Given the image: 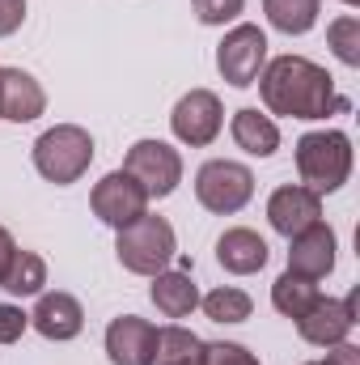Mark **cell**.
<instances>
[{"mask_svg": "<svg viewBox=\"0 0 360 365\" xmlns=\"http://www.w3.org/2000/svg\"><path fill=\"white\" fill-rule=\"evenodd\" d=\"M259 93H263L268 115H284V119H327V115L352 106L335 90V77L305 56L268 60L259 73Z\"/></svg>", "mask_w": 360, "mask_h": 365, "instance_id": "cell-1", "label": "cell"}, {"mask_svg": "<svg viewBox=\"0 0 360 365\" xmlns=\"http://www.w3.org/2000/svg\"><path fill=\"white\" fill-rule=\"evenodd\" d=\"M297 175L301 187L331 195L339 191L352 175V140L339 128H322V132H305L297 140Z\"/></svg>", "mask_w": 360, "mask_h": 365, "instance_id": "cell-2", "label": "cell"}, {"mask_svg": "<svg viewBox=\"0 0 360 365\" xmlns=\"http://www.w3.org/2000/svg\"><path fill=\"white\" fill-rule=\"evenodd\" d=\"M115 255L127 272L136 276H157L170 268V259L179 255V238H174V225L166 217H153L144 212L140 221L115 230Z\"/></svg>", "mask_w": 360, "mask_h": 365, "instance_id": "cell-3", "label": "cell"}, {"mask_svg": "<svg viewBox=\"0 0 360 365\" xmlns=\"http://www.w3.org/2000/svg\"><path fill=\"white\" fill-rule=\"evenodd\" d=\"M93 162V136L81 123H55L34 140V170L55 187L77 182Z\"/></svg>", "mask_w": 360, "mask_h": 365, "instance_id": "cell-4", "label": "cell"}, {"mask_svg": "<svg viewBox=\"0 0 360 365\" xmlns=\"http://www.w3.org/2000/svg\"><path fill=\"white\" fill-rule=\"evenodd\" d=\"M255 195V175L250 166L242 162H229V158H212L195 170V200L216 212V217H233L250 204Z\"/></svg>", "mask_w": 360, "mask_h": 365, "instance_id": "cell-5", "label": "cell"}, {"mask_svg": "<svg viewBox=\"0 0 360 365\" xmlns=\"http://www.w3.org/2000/svg\"><path fill=\"white\" fill-rule=\"evenodd\" d=\"M123 170L144 187L149 200H166L182 182V158L166 140H136L127 149V158H123Z\"/></svg>", "mask_w": 360, "mask_h": 365, "instance_id": "cell-6", "label": "cell"}, {"mask_svg": "<svg viewBox=\"0 0 360 365\" xmlns=\"http://www.w3.org/2000/svg\"><path fill=\"white\" fill-rule=\"evenodd\" d=\"M263 64H268V34L259 26H250V21H238L216 47V73L238 90L255 86Z\"/></svg>", "mask_w": 360, "mask_h": 365, "instance_id": "cell-7", "label": "cell"}, {"mask_svg": "<svg viewBox=\"0 0 360 365\" xmlns=\"http://www.w3.org/2000/svg\"><path fill=\"white\" fill-rule=\"evenodd\" d=\"M225 128V106L212 90H191L182 93L170 110V132L191 149H208Z\"/></svg>", "mask_w": 360, "mask_h": 365, "instance_id": "cell-8", "label": "cell"}, {"mask_svg": "<svg viewBox=\"0 0 360 365\" xmlns=\"http://www.w3.org/2000/svg\"><path fill=\"white\" fill-rule=\"evenodd\" d=\"M90 208L102 225L123 230V225H132V221H140L149 212V195L127 170H110L102 182H93Z\"/></svg>", "mask_w": 360, "mask_h": 365, "instance_id": "cell-9", "label": "cell"}, {"mask_svg": "<svg viewBox=\"0 0 360 365\" xmlns=\"http://www.w3.org/2000/svg\"><path fill=\"white\" fill-rule=\"evenodd\" d=\"M356 327V293L348 297H318L301 319H297V331L305 344L314 349H335L352 336Z\"/></svg>", "mask_w": 360, "mask_h": 365, "instance_id": "cell-10", "label": "cell"}, {"mask_svg": "<svg viewBox=\"0 0 360 365\" xmlns=\"http://www.w3.org/2000/svg\"><path fill=\"white\" fill-rule=\"evenodd\" d=\"M268 221L275 234L284 238H297L301 230H309L314 221H322V195L301 187V182H284L275 187L268 200Z\"/></svg>", "mask_w": 360, "mask_h": 365, "instance_id": "cell-11", "label": "cell"}, {"mask_svg": "<svg viewBox=\"0 0 360 365\" xmlns=\"http://www.w3.org/2000/svg\"><path fill=\"white\" fill-rule=\"evenodd\" d=\"M106 357L110 365H153L157 357V327L140 314H119L106 327Z\"/></svg>", "mask_w": 360, "mask_h": 365, "instance_id": "cell-12", "label": "cell"}, {"mask_svg": "<svg viewBox=\"0 0 360 365\" xmlns=\"http://www.w3.org/2000/svg\"><path fill=\"white\" fill-rule=\"evenodd\" d=\"M30 327H34L43 340L64 344V340H77V336H81L85 310H81V302H77L73 293L51 289V293H38V302H34V310H30Z\"/></svg>", "mask_w": 360, "mask_h": 365, "instance_id": "cell-13", "label": "cell"}, {"mask_svg": "<svg viewBox=\"0 0 360 365\" xmlns=\"http://www.w3.org/2000/svg\"><path fill=\"white\" fill-rule=\"evenodd\" d=\"M335 230L327 221H314L309 230H301L297 238H288V272L322 280L335 272Z\"/></svg>", "mask_w": 360, "mask_h": 365, "instance_id": "cell-14", "label": "cell"}, {"mask_svg": "<svg viewBox=\"0 0 360 365\" xmlns=\"http://www.w3.org/2000/svg\"><path fill=\"white\" fill-rule=\"evenodd\" d=\"M43 110H47V93L26 68H0V119L34 123Z\"/></svg>", "mask_w": 360, "mask_h": 365, "instance_id": "cell-15", "label": "cell"}, {"mask_svg": "<svg viewBox=\"0 0 360 365\" xmlns=\"http://www.w3.org/2000/svg\"><path fill=\"white\" fill-rule=\"evenodd\" d=\"M216 264L233 276H255L268 268V242L255 230L233 225V230H225L216 238Z\"/></svg>", "mask_w": 360, "mask_h": 365, "instance_id": "cell-16", "label": "cell"}, {"mask_svg": "<svg viewBox=\"0 0 360 365\" xmlns=\"http://www.w3.org/2000/svg\"><path fill=\"white\" fill-rule=\"evenodd\" d=\"M229 136H233V145H238L242 153H250V158H271V153L280 149V128H275V119L263 115L259 106H242V110L229 119Z\"/></svg>", "mask_w": 360, "mask_h": 365, "instance_id": "cell-17", "label": "cell"}, {"mask_svg": "<svg viewBox=\"0 0 360 365\" xmlns=\"http://www.w3.org/2000/svg\"><path fill=\"white\" fill-rule=\"evenodd\" d=\"M149 297L153 306L166 314V319H186L195 306H199V284L191 280V272H157L149 284Z\"/></svg>", "mask_w": 360, "mask_h": 365, "instance_id": "cell-18", "label": "cell"}, {"mask_svg": "<svg viewBox=\"0 0 360 365\" xmlns=\"http://www.w3.org/2000/svg\"><path fill=\"white\" fill-rule=\"evenodd\" d=\"M322 293H318V280H309V276H297V272H284L275 284H271V306L284 314V319H301L314 302H318Z\"/></svg>", "mask_w": 360, "mask_h": 365, "instance_id": "cell-19", "label": "cell"}, {"mask_svg": "<svg viewBox=\"0 0 360 365\" xmlns=\"http://www.w3.org/2000/svg\"><path fill=\"white\" fill-rule=\"evenodd\" d=\"M263 13L280 34H309L318 26V13H322V0H263Z\"/></svg>", "mask_w": 360, "mask_h": 365, "instance_id": "cell-20", "label": "cell"}, {"mask_svg": "<svg viewBox=\"0 0 360 365\" xmlns=\"http://www.w3.org/2000/svg\"><path fill=\"white\" fill-rule=\"evenodd\" d=\"M43 284H47V264H43L38 251H17L4 280H0V289L13 293V297H38Z\"/></svg>", "mask_w": 360, "mask_h": 365, "instance_id": "cell-21", "label": "cell"}, {"mask_svg": "<svg viewBox=\"0 0 360 365\" xmlns=\"http://www.w3.org/2000/svg\"><path fill=\"white\" fill-rule=\"evenodd\" d=\"M199 306H203V314H208L212 323H246L250 310H255L250 293L238 289V284H221V289H212L208 297H199Z\"/></svg>", "mask_w": 360, "mask_h": 365, "instance_id": "cell-22", "label": "cell"}, {"mask_svg": "<svg viewBox=\"0 0 360 365\" xmlns=\"http://www.w3.org/2000/svg\"><path fill=\"white\" fill-rule=\"evenodd\" d=\"M327 43H331V51H335V60H339V64L356 68V64H360V17H356V13L335 17V21L327 26Z\"/></svg>", "mask_w": 360, "mask_h": 365, "instance_id": "cell-23", "label": "cell"}, {"mask_svg": "<svg viewBox=\"0 0 360 365\" xmlns=\"http://www.w3.org/2000/svg\"><path fill=\"white\" fill-rule=\"evenodd\" d=\"M199 365H259V357L246 344L212 340V344H199Z\"/></svg>", "mask_w": 360, "mask_h": 365, "instance_id": "cell-24", "label": "cell"}, {"mask_svg": "<svg viewBox=\"0 0 360 365\" xmlns=\"http://www.w3.org/2000/svg\"><path fill=\"white\" fill-rule=\"evenodd\" d=\"M199 26H225V21H238L246 0H191Z\"/></svg>", "mask_w": 360, "mask_h": 365, "instance_id": "cell-25", "label": "cell"}, {"mask_svg": "<svg viewBox=\"0 0 360 365\" xmlns=\"http://www.w3.org/2000/svg\"><path fill=\"white\" fill-rule=\"evenodd\" d=\"M30 327V314L13 302H0V344H17Z\"/></svg>", "mask_w": 360, "mask_h": 365, "instance_id": "cell-26", "label": "cell"}, {"mask_svg": "<svg viewBox=\"0 0 360 365\" xmlns=\"http://www.w3.org/2000/svg\"><path fill=\"white\" fill-rule=\"evenodd\" d=\"M21 21H26V0H0V38L21 30Z\"/></svg>", "mask_w": 360, "mask_h": 365, "instance_id": "cell-27", "label": "cell"}, {"mask_svg": "<svg viewBox=\"0 0 360 365\" xmlns=\"http://www.w3.org/2000/svg\"><path fill=\"white\" fill-rule=\"evenodd\" d=\"M327 365H360V349L344 340V344H335V349L327 353Z\"/></svg>", "mask_w": 360, "mask_h": 365, "instance_id": "cell-28", "label": "cell"}, {"mask_svg": "<svg viewBox=\"0 0 360 365\" xmlns=\"http://www.w3.org/2000/svg\"><path fill=\"white\" fill-rule=\"evenodd\" d=\"M13 255H17V242H13V234L0 225V280L9 272V264H13Z\"/></svg>", "mask_w": 360, "mask_h": 365, "instance_id": "cell-29", "label": "cell"}, {"mask_svg": "<svg viewBox=\"0 0 360 365\" xmlns=\"http://www.w3.org/2000/svg\"><path fill=\"white\" fill-rule=\"evenodd\" d=\"M162 365H199V353L195 357H179V361H162Z\"/></svg>", "mask_w": 360, "mask_h": 365, "instance_id": "cell-30", "label": "cell"}, {"mask_svg": "<svg viewBox=\"0 0 360 365\" xmlns=\"http://www.w3.org/2000/svg\"><path fill=\"white\" fill-rule=\"evenodd\" d=\"M344 4H348V9H356V4H360V0H344Z\"/></svg>", "mask_w": 360, "mask_h": 365, "instance_id": "cell-31", "label": "cell"}, {"mask_svg": "<svg viewBox=\"0 0 360 365\" xmlns=\"http://www.w3.org/2000/svg\"><path fill=\"white\" fill-rule=\"evenodd\" d=\"M305 365H327V361H305Z\"/></svg>", "mask_w": 360, "mask_h": 365, "instance_id": "cell-32", "label": "cell"}]
</instances>
